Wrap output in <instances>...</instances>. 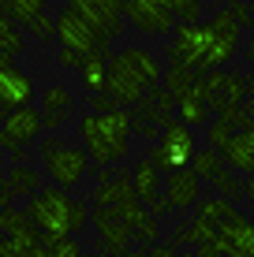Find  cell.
Listing matches in <instances>:
<instances>
[{
    "mask_svg": "<svg viewBox=\"0 0 254 257\" xmlns=\"http://www.w3.org/2000/svg\"><path fill=\"white\" fill-rule=\"evenodd\" d=\"M161 82V60L150 49H120L109 60V86L105 93L116 97V104H138L153 86Z\"/></svg>",
    "mask_w": 254,
    "mask_h": 257,
    "instance_id": "obj_1",
    "label": "cell"
},
{
    "mask_svg": "<svg viewBox=\"0 0 254 257\" xmlns=\"http://www.w3.org/2000/svg\"><path fill=\"white\" fill-rule=\"evenodd\" d=\"M26 216L34 220V227L41 231L45 242H56V238H71L86 227V220H90V212L86 205H78V201L67 198L64 187H41L38 194L30 198V205H26Z\"/></svg>",
    "mask_w": 254,
    "mask_h": 257,
    "instance_id": "obj_2",
    "label": "cell"
},
{
    "mask_svg": "<svg viewBox=\"0 0 254 257\" xmlns=\"http://www.w3.org/2000/svg\"><path fill=\"white\" fill-rule=\"evenodd\" d=\"M131 131H135V116L124 112V108H116V112H90V116L78 119L82 146H86V153H90V161L98 168L120 161V157L127 153Z\"/></svg>",
    "mask_w": 254,
    "mask_h": 257,
    "instance_id": "obj_3",
    "label": "cell"
},
{
    "mask_svg": "<svg viewBox=\"0 0 254 257\" xmlns=\"http://www.w3.org/2000/svg\"><path fill=\"white\" fill-rule=\"evenodd\" d=\"M41 153V168H45V175L56 187L71 190L78 179L86 175V168H90V153H86L82 146H71V142H60V138H49L38 146Z\"/></svg>",
    "mask_w": 254,
    "mask_h": 257,
    "instance_id": "obj_4",
    "label": "cell"
},
{
    "mask_svg": "<svg viewBox=\"0 0 254 257\" xmlns=\"http://www.w3.org/2000/svg\"><path fill=\"white\" fill-rule=\"evenodd\" d=\"M195 153H198V142H195V135H191V127L180 123V119H172L168 127L161 131V138L150 146V161L161 168L164 175L176 172V168H191Z\"/></svg>",
    "mask_w": 254,
    "mask_h": 257,
    "instance_id": "obj_5",
    "label": "cell"
},
{
    "mask_svg": "<svg viewBox=\"0 0 254 257\" xmlns=\"http://www.w3.org/2000/svg\"><path fill=\"white\" fill-rule=\"evenodd\" d=\"M209 45H213V26L209 23H183V26H176V41L168 49V64L206 75Z\"/></svg>",
    "mask_w": 254,
    "mask_h": 257,
    "instance_id": "obj_6",
    "label": "cell"
},
{
    "mask_svg": "<svg viewBox=\"0 0 254 257\" xmlns=\"http://www.w3.org/2000/svg\"><path fill=\"white\" fill-rule=\"evenodd\" d=\"M56 38H60V49H71L78 56H94V52H109V41L94 30L82 15L75 12L71 4L56 15Z\"/></svg>",
    "mask_w": 254,
    "mask_h": 257,
    "instance_id": "obj_7",
    "label": "cell"
},
{
    "mask_svg": "<svg viewBox=\"0 0 254 257\" xmlns=\"http://www.w3.org/2000/svg\"><path fill=\"white\" fill-rule=\"evenodd\" d=\"M41 131H45V116H41V112H34L30 104H26V108L0 112V146H4L12 157L23 153L26 142H38Z\"/></svg>",
    "mask_w": 254,
    "mask_h": 257,
    "instance_id": "obj_8",
    "label": "cell"
},
{
    "mask_svg": "<svg viewBox=\"0 0 254 257\" xmlns=\"http://www.w3.org/2000/svg\"><path fill=\"white\" fill-rule=\"evenodd\" d=\"M34 97V78L12 60V52L0 49V112L26 108Z\"/></svg>",
    "mask_w": 254,
    "mask_h": 257,
    "instance_id": "obj_9",
    "label": "cell"
},
{
    "mask_svg": "<svg viewBox=\"0 0 254 257\" xmlns=\"http://www.w3.org/2000/svg\"><path fill=\"white\" fill-rule=\"evenodd\" d=\"M67 4H71L105 41H112V38L124 34V19H127L124 15V0H67Z\"/></svg>",
    "mask_w": 254,
    "mask_h": 257,
    "instance_id": "obj_10",
    "label": "cell"
},
{
    "mask_svg": "<svg viewBox=\"0 0 254 257\" xmlns=\"http://www.w3.org/2000/svg\"><path fill=\"white\" fill-rule=\"evenodd\" d=\"M209 26H213V45H209V56H206V71H217L221 64H228L235 52H239V30H243V23L235 19L228 8H221V12L209 19Z\"/></svg>",
    "mask_w": 254,
    "mask_h": 257,
    "instance_id": "obj_11",
    "label": "cell"
},
{
    "mask_svg": "<svg viewBox=\"0 0 254 257\" xmlns=\"http://www.w3.org/2000/svg\"><path fill=\"white\" fill-rule=\"evenodd\" d=\"M213 246L224 257H254V220L243 216V212L235 209L224 224H217Z\"/></svg>",
    "mask_w": 254,
    "mask_h": 257,
    "instance_id": "obj_12",
    "label": "cell"
},
{
    "mask_svg": "<svg viewBox=\"0 0 254 257\" xmlns=\"http://www.w3.org/2000/svg\"><path fill=\"white\" fill-rule=\"evenodd\" d=\"M131 183H135L138 201H142V205L150 209L153 216H168V212H172V201L164 198V190H161V168H157L150 157L135 164V172H131Z\"/></svg>",
    "mask_w": 254,
    "mask_h": 257,
    "instance_id": "obj_13",
    "label": "cell"
},
{
    "mask_svg": "<svg viewBox=\"0 0 254 257\" xmlns=\"http://www.w3.org/2000/svg\"><path fill=\"white\" fill-rule=\"evenodd\" d=\"M94 227H98V246L105 257H124L131 250V227L120 220L116 209H98L94 212Z\"/></svg>",
    "mask_w": 254,
    "mask_h": 257,
    "instance_id": "obj_14",
    "label": "cell"
},
{
    "mask_svg": "<svg viewBox=\"0 0 254 257\" xmlns=\"http://www.w3.org/2000/svg\"><path fill=\"white\" fill-rule=\"evenodd\" d=\"M124 15L131 19V26L142 34H168L172 26H176V15L168 12V8L161 4H146V0H124Z\"/></svg>",
    "mask_w": 254,
    "mask_h": 257,
    "instance_id": "obj_15",
    "label": "cell"
},
{
    "mask_svg": "<svg viewBox=\"0 0 254 257\" xmlns=\"http://www.w3.org/2000/svg\"><path fill=\"white\" fill-rule=\"evenodd\" d=\"M172 93L168 90H161V86H153L150 93L138 101V119H135V131H142V135H150L153 138V123H164L168 127L172 119H176V112H172Z\"/></svg>",
    "mask_w": 254,
    "mask_h": 257,
    "instance_id": "obj_16",
    "label": "cell"
},
{
    "mask_svg": "<svg viewBox=\"0 0 254 257\" xmlns=\"http://www.w3.org/2000/svg\"><path fill=\"white\" fill-rule=\"evenodd\" d=\"M120 212V220L131 227V238H138V242H146V246H157V238H161V227H157V216L150 209L142 205L138 198H131L124 201V205L116 209Z\"/></svg>",
    "mask_w": 254,
    "mask_h": 257,
    "instance_id": "obj_17",
    "label": "cell"
},
{
    "mask_svg": "<svg viewBox=\"0 0 254 257\" xmlns=\"http://www.w3.org/2000/svg\"><path fill=\"white\" fill-rule=\"evenodd\" d=\"M131 198H138L135 183H131V172H109V175H101L98 190H94V205H98V209H120Z\"/></svg>",
    "mask_w": 254,
    "mask_h": 257,
    "instance_id": "obj_18",
    "label": "cell"
},
{
    "mask_svg": "<svg viewBox=\"0 0 254 257\" xmlns=\"http://www.w3.org/2000/svg\"><path fill=\"white\" fill-rule=\"evenodd\" d=\"M198 175L195 168H176V172L164 175V198L172 201V209H191L198 205Z\"/></svg>",
    "mask_w": 254,
    "mask_h": 257,
    "instance_id": "obj_19",
    "label": "cell"
},
{
    "mask_svg": "<svg viewBox=\"0 0 254 257\" xmlns=\"http://www.w3.org/2000/svg\"><path fill=\"white\" fill-rule=\"evenodd\" d=\"M221 157H224V164H228V168H235V172L254 175V119L247 123V127L235 131L232 142L221 149Z\"/></svg>",
    "mask_w": 254,
    "mask_h": 257,
    "instance_id": "obj_20",
    "label": "cell"
},
{
    "mask_svg": "<svg viewBox=\"0 0 254 257\" xmlns=\"http://www.w3.org/2000/svg\"><path fill=\"white\" fill-rule=\"evenodd\" d=\"M75 112V97L71 90H64V86H49L45 93H41V116H45V131L60 127V123H67Z\"/></svg>",
    "mask_w": 254,
    "mask_h": 257,
    "instance_id": "obj_21",
    "label": "cell"
},
{
    "mask_svg": "<svg viewBox=\"0 0 254 257\" xmlns=\"http://www.w3.org/2000/svg\"><path fill=\"white\" fill-rule=\"evenodd\" d=\"M206 86L217 97L232 101V104H243V101H247V93H250V82L243 75H232V71H206Z\"/></svg>",
    "mask_w": 254,
    "mask_h": 257,
    "instance_id": "obj_22",
    "label": "cell"
},
{
    "mask_svg": "<svg viewBox=\"0 0 254 257\" xmlns=\"http://www.w3.org/2000/svg\"><path fill=\"white\" fill-rule=\"evenodd\" d=\"M202 82V75L198 71H187V67H176V64H168V71H164V90L172 93V101H187L191 93H195V86Z\"/></svg>",
    "mask_w": 254,
    "mask_h": 257,
    "instance_id": "obj_23",
    "label": "cell"
},
{
    "mask_svg": "<svg viewBox=\"0 0 254 257\" xmlns=\"http://www.w3.org/2000/svg\"><path fill=\"white\" fill-rule=\"evenodd\" d=\"M82 86L94 93H105V86H109V60H105V52H94V56L82 60Z\"/></svg>",
    "mask_w": 254,
    "mask_h": 257,
    "instance_id": "obj_24",
    "label": "cell"
},
{
    "mask_svg": "<svg viewBox=\"0 0 254 257\" xmlns=\"http://www.w3.org/2000/svg\"><path fill=\"white\" fill-rule=\"evenodd\" d=\"M0 12H4L12 23H19V26H34L41 15H45V0H4Z\"/></svg>",
    "mask_w": 254,
    "mask_h": 257,
    "instance_id": "obj_25",
    "label": "cell"
},
{
    "mask_svg": "<svg viewBox=\"0 0 254 257\" xmlns=\"http://www.w3.org/2000/svg\"><path fill=\"white\" fill-rule=\"evenodd\" d=\"M191 168H195V175H198V179H209V183H213L217 175L224 172V157L217 153V149H209V146H206V149H198V153H195Z\"/></svg>",
    "mask_w": 254,
    "mask_h": 257,
    "instance_id": "obj_26",
    "label": "cell"
},
{
    "mask_svg": "<svg viewBox=\"0 0 254 257\" xmlns=\"http://www.w3.org/2000/svg\"><path fill=\"white\" fill-rule=\"evenodd\" d=\"M8 183H12L15 198H34V194L41 190V175L34 172V168H12V175H8Z\"/></svg>",
    "mask_w": 254,
    "mask_h": 257,
    "instance_id": "obj_27",
    "label": "cell"
},
{
    "mask_svg": "<svg viewBox=\"0 0 254 257\" xmlns=\"http://www.w3.org/2000/svg\"><path fill=\"white\" fill-rule=\"evenodd\" d=\"M232 212H235V205L228 198H206V201H198V205H195V216L209 220V224H224Z\"/></svg>",
    "mask_w": 254,
    "mask_h": 257,
    "instance_id": "obj_28",
    "label": "cell"
},
{
    "mask_svg": "<svg viewBox=\"0 0 254 257\" xmlns=\"http://www.w3.org/2000/svg\"><path fill=\"white\" fill-rule=\"evenodd\" d=\"M30 227H34V220L26 216V209H4L0 212V235L19 238L23 231H30Z\"/></svg>",
    "mask_w": 254,
    "mask_h": 257,
    "instance_id": "obj_29",
    "label": "cell"
},
{
    "mask_svg": "<svg viewBox=\"0 0 254 257\" xmlns=\"http://www.w3.org/2000/svg\"><path fill=\"white\" fill-rule=\"evenodd\" d=\"M209 116H213V112H209V104H206V101H180V104H176V119H180V123H187L191 131L202 127Z\"/></svg>",
    "mask_w": 254,
    "mask_h": 257,
    "instance_id": "obj_30",
    "label": "cell"
},
{
    "mask_svg": "<svg viewBox=\"0 0 254 257\" xmlns=\"http://www.w3.org/2000/svg\"><path fill=\"white\" fill-rule=\"evenodd\" d=\"M0 49L12 52V56H19V52H23V34H19V26L8 19L4 12H0Z\"/></svg>",
    "mask_w": 254,
    "mask_h": 257,
    "instance_id": "obj_31",
    "label": "cell"
},
{
    "mask_svg": "<svg viewBox=\"0 0 254 257\" xmlns=\"http://www.w3.org/2000/svg\"><path fill=\"white\" fill-rule=\"evenodd\" d=\"M213 187L221 190V198H228L232 205H235L239 198H247V183H239V179H235V175L228 172V168H224V172H221V175L213 179Z\"/></svg>",
    "mask_w": 254,
    "mask_h": 257,
    "instance_id": "obj_32",
    "label": "cell"
},
{
    "mask_svg": "<svg viewBox=\"0 0 254 257\" xmlns=\"http://www.w3.org/2000/svg\"><path fill=\"white\" fill-rule=\"evenodd\" d=\"M34 257H82V246L75 238H56V242H45Z\"/></svg>",
    "mask_w": 254,
    "mask_h": 257,
    "instance_id": "obj_33",
    "label": "cell"
},
{
    "mask_svg": "<svg viewBox=\"0 0 254 257\" xmlns=\"http://www.w3.org/2000/svg\"><path fill=\"white\" fill-rule=\"evenodd\" d=\"M168 12L176 15V23H198L202 0H168Z\"/></svg>",
    "mask_w": 254,
    "mask_h": 257,
    "instance_id": "obj_34",
    "label": "cell"
},
{
    "mask_svg": "<svg viewBox=\"0 0 254 257\" xmlns=\"http://www.w3.org/2000/svg\"><path fill=\"white\" fill-rule=\"evenodd\" d=\"M232 135H235V131H232V123H228V119H217L213 127H209V135H206V146L221 153V149L232 142Z\"/></svg>",
    "mask_w": 254,
    "mask_h": 257,
    "instance_id": "obj_35",
    "label": "cell"
},
{
    "mask_svg": "<svg viewBox=\"0 0 254 257\" xmlns=\"http://www.w3.org/2000/svg\"><path fill=\"white\" fill-rule=\"evenodd\" d=\"M0 257H34V250L19 246L15 238H0Z\"/></svg>",
    "mask_w": 254,
    "mask_h": 257,
    "instance_id": "obj_36",
    "label": "cell"
},
{
    "mask_svg": "<svg viewBox=\"0 0 254 257\" xmlns=\"http://www.w3.org/2000/svg\"><path fill=\"white\" fill-rule=\"evenodd\" d=\"M30 34H34V38H41V41H45V38H52V34H56V19H49V15H41V19H38V23L30 26Z\"/></svg>",
    "mask_w": 254,
    "mask_h": 257,
    "instance_id": "obj_37",
    "label": "cell"
},
{
    "mask_svg": "<svg viewBox=\"0 0 254 257\" xmlns=\"http://www.w3.org/2000/svg\"><path fill=\"white\" fill-rule=\"evenodd\" d=\"M90 108L94 112H116V97H112V93H94Z\"/></svg>",
    "mask_w": 254,
    "mask_h": 257,
    "instance_id": "obj_38",
    "label": "cell"
},
{
    "mask_svg": "<svg viewBox=\"0 0 254 257\" xmlns=\"http://www.w3.org/2000/svg\"><path fill=\"white\" fill-rule=\"evenodd\" d=\"M142 257H176V238H168V242H157V246H150Z\"/></svg>",
    "mask_w": 254,
    "mask_h": 257,
    "instance_id": "obj_39",
    "label": "cell"
},
{
    "mask_svg": "<svg viewBox=\"0 0 254 257\" xmlns=\"http://www.w3.org/2000/svg\"><path fill=\"white\" fill-rule=\"evenodd\" d=\"M228 12L235 15V19H239L243 26H247L250 19H254V15H250V4H247V0H232V4H228Z\"/></svg>",
    "mask_w": 254,
    "mask_h": 257,
    "instance_id": "obj_40",
    "label": "cell"
},
{
    "mask_svg": "<svg viewBox=\"0 0 254 257\" xmlns=\"http://www.w3.org/2000/svg\"><path fill=\"white\" fill-rule=\"evenodd\" d=\"M60 67H82V60L86 56H78V52H71V49H60Z\"/></svg>",
    "mask_w": 254,
    "mask_h": 257,
    "instance_id": "obj_41",
    "label": "cell"
},
{
    "mask_svg": "<svg viewBox=\"0 0 254 257\" xmlns=\"http://www.w3.org/2000/svg\"><path fill=\"white\" fill-rule=\"evenodd\" d=\"M12 201H15L12 183H8V179H0V212H4V209H12Z\"/></svg>",
    "mask_w": 254,
    "mask_h": 257,
    "instance_id": "obj_42",
    "label": "cell"
},
{
    "mask_svg": "<svg viewBox=\"0 0 254 257\" xmlns=\"http://www.w3.org/2000/svg\"><path fill=\"white\" fill-rule=\"evenodd\" d=\"M198 257H224L221 250H217L213 242H206V246H198Z\"/></svg>",
    "mask_w": 254,
    "mask_h": 257,
    "instance_id": "obj_43",
    "label": "cell"
},
{
    "mask_svg": "<svg viewBox=\"0 0 254 257\" xmlns=\"http://www.w3.org/2000/svg\"><path fill=\"white\" fill-rule=\"evenodd\" d=\"M247 198H250V205H254V175L247 179Z\"/></svg>",
    "mask_w": 254,
    "mask_h": 257,
    "instance_id": "obj_44",
    "label": "cell"
},
{
    "mask_svg": "<svg viewBox=\"0 0 254 257\" xmlns=\"http://www.w3.org/2000/svg\"><path fill=\"white\" fill-rule=\"evenodd\" d=\"M247 60L254 64V34H250V41H247Z\"/></svg>",
    "mask_w": 254,
    "mask_h": 257,
    "instance_id": "obj_45",
    "label": "cell"
},
{
    "mask_svg": "<svg viewBox=\"0 0 254 257\" xmlns=\"http://www.w3.org/2000/svg\"><path fill=\"white\" fill-rule=\"evenodd\" d=\"M247 101H250V108H254V78H250V93H247Z\"/></svg>",
    "mask_w": 254,
    "mask_h": 257,
    "instance_id": "obj_46",
    "label": "cell"
},
{
    "mask_svg": "<svg viewBox=\"0 0 254 257\" xmlns=\"http://www.w3.org/2000/svg\"><path fill=\"white\" fill-rule=\"evenodd\" d=\"M176 257H198V253H191V250H183V253H176Z\"/></svg>",
    "mask_w": 254,
    "mask_h": 257,
    "instance_id": "obj_47",
    "label": "cell"
},
{
    "mask_svg": "<svg viewBox=\"0 0 254 257\" xmlns=\"http://www.w3.org/2000/svg\"><path fill=\"white\" fill-rule=\"evenodd\" d=\"M0 8H4V0H0Z\"/></svg>",
    "mask_w": 254,
    "mask_h": 257,
    "instance_id": "obj_48",
    "label": "cell"
}]
</instances>
